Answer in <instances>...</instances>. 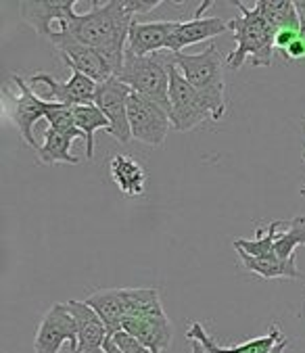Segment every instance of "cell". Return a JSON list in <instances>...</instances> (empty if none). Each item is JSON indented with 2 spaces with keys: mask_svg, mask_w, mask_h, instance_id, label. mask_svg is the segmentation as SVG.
Masks as SVG:
<instances>
[{
  "mask_svg": "<svg viewBox=\"0 0 305 353\" xmlns=\"http://www.w3.org/2000/svg\"><path fill=\"white\" fill-rule=\"evenodd\" d=\"M128 119L134 140H138V143L146 147L166 145L172 121H170V113L161 105L132 92L128 101Z\"/></svg>",
  "mask_w": 305,
  "mask_h": 353,
  "instance_id": "cell-7",
  "label": "cell"
},
{
  "mask_svg": "<svg viewBox=\"0 0 305 353\" xmlns=\"http://www.w3.org/2000/svg\"><path fill=\"white\" fill-rule=\"evenodd\" d=\"M86 303L101 316V320L105 322V326L109 330V336L124 330V322L128 318L124 289L97 291L90 297H86Z\"/></svg>",
  "mask_w": 305,
  "mask_h": 353,
  "instance_id": "cell-18",
  "label": "cell"
},
{
  "mask_svg": "<svg viewBox=\"0 0 305 353\" xmlns=\"http://www.w3.org/2000/svg\"><path fill=\"white\" fill-rule=\"evenodd\" d=\"M301 194L305 196V186H301Z\"/></svg>",
  "mask_w": 305,
  "mask_h": 353,
  "instance_id": "cell-35",
  "label": "cell"
},
{
  "mask_svg": "<svg viewBox=\"0 0 305 353\" xmlns=\"http://www.w3.org/2000/svg\"><path fill=\"white\" fill-rule=\"evenodd\" d=\"M130 86H126L117 76L109 78L107 82L99 84L95 105L105 113L109 119V136H113L117 143L126 145L132 140L130 119H128V101H130Z\"/></svg>",
  "mask_w": 305,
  "mask_h": 353,
  "instance_id": "cell-10",
  "label": "cell"
},
{
  "mask_svg": "<svg viewBox=\"0 0 305 353\" xmlns=\"http://www.w3.org/2000/svg\"><path fill=\"white\" fill-rule=\"evenodd\" d=\"M73 115H75V125L80 128V132L84 134V140H86V157L95 159V132L97 130L109 132L111 123L95 103L73 107Z\"/></svg>",
  "mask_w": 305,
  "mask_h": 353,
  "instance_id": "cell-22",
  "label": "cell"
},
{
  "mask_svg": "<svg viewBox=\"0 0 305 353\" xmlns=\"http://www.w3.org/2000/svg\"><path fill=\"white\" fill-rule=\"evenodd\" d=\"M124 5H126L128 13L138 15V13H150L152 9H157L164 3L161 0H124Z\"/></svg>",
  "mask_w": 305,
  "mask_h": 353,
  "instance_id": "cell-30",
  "label": "cell"
},
{
  "mask_svg": "<svg viewBox=\"0 0 305 353\" xmlns=\"http://www.w3.org/2000/svg\"><path fill=\"white\" fill-rule=\"evenodd\" d=\"M211 0H205L201 3V7L197 9V15L188 21H180L178 30L172 36L170 42V52L178 54L182 52L186 46H193L197 42L209 40V38H217L226 32H230V23L219 19V17H203V13L211 7Z\"/></svg>",
  "mask_w": 305,
  "mask_h": 353,
  "instance_id": "cell-14",
  "label": "cell"
},
{
  "mask_svg": "<svg viewBox=\"0 0 305 353\" xmlns=\"http://www.w3.org/2000/svg\"><path fill=\"white\" fill-rule=\"evenodd\" d=\"M124 330L136 336L144 347L152 353H164L172 343V324L166 314H152V316H138L128 318L124 322Z\"/></svg>",
  "mask_w": 305,
  "mask_h": 353,
  "instance_id": "cell-17",
  "label": "cell"
},
{
  "mask_svg": "<svg viewBox=\"0 0 305 353\" xmlns=\"http://www.w3.org/2000/svg\"><path fill=\"white\" fill-rule=\"evenodd\" d=\"M305 247V216H295L284 230L278 232L276 236V257L278 259H291L295 257L297 247Z\"/></svg>",
  "mask_w": 305,
  "mask_h": 353,
  "instance_id": "cell-26",
  "label": "cell"
},
{
  "mask_svg": "<svg viewBox=\"0 0 305 353\" xmlns=\"http://www.w3.org/2000/svg\"><path fill=\"white\" fill-rule=\"evenodd\" d=\"M170 121L178 132H188L203 121L211 119V113L199 92L182 78L180 69L170 61Z\"/></svg>",
  "mask_w": 305,
  "mask_h": 353,
  "instance_id": "cell-6",
  "label": "cell"
},
{
  "mask_svg": "<svg viewBox=\"0 0 305 353\" xmlns=\"http://www.w3.org/2000/svg\"><path fill=\"white\" fill-rule=\"evenodd\" d=\"M280 226H282L280 220L270 222V226L266 230L262 226H257L255 239H235V249L243 251L251 257H257V259H274L276 257L274 245H276V236L280 232Z\"/></svg>",
  "mask_w": 305,
  "mask_h": 353,
  "instance_id": "cell-23",
  "label": "cell"
},
{
  "mask_svg": "<svg viewBox=\"0 0 305 353\" xmlns=\"http://www.w3.org/2000/svg\"><path fill=\"white\" fill-rule=\"evenodd\" d=\"M109 172L117 188L126 196H142L146 190V172L144 168L128 157V155H115L109 163Z\"/></svg>",
  "mask_w": 305,
  "mask_h": 353,
  "instance_id": "cell-19",
  "label": "cell"
},
{
  "mask_svg": "<svg viewBox=\"0 0 305 353\" xmlns=\"http://www.w3.org/2000/svg\"><path fill=\"white\" fill-rule=\"evenodd\" d=\"M172 61L180 69L182 78L199 92L211 113V119L219 121L226 113V82L219 48L215 44H209L199 54L172 52Z\"/></svg>",
  "mask_w": 305,
  "mask_h": 353,
  "instance_id": "cell-3",
  "label": "cell"
},
{
  "mask_svg": "<svg viewBox=\"0 0 305 353\" xmlns=\"http://www.w3.org/2000/svg\"><path fill=\"white\" fill-rule=\"evenodd\" d=\"M124 295H126L128 318L152 316V314H166L157 289H124ZM128 318H126V320H128Z\"/></svg>",
  "mask_w": 305,
  "mask_h": 353,
  "instance_id": "cell-25",
  "label": "cell"
},
{
  "mask_svg": "<svg viewBox=\"0 0 305 353\" xmlns=\"http://www.w3.org/2000/svg\"><path fill=\"white\" fill-rule=\"evenodd\" d=\"M90 5L92 7L88 13H82L73 19L69 34L84 46L101 52L117 76L124 65L134 15L128 13L124 0H107V3L92 0Z\"/></svg>",
  "mask_w": 305,
  "mask_h": 353,
  "instance_id": "cell-1",
  "label": "cell"
},
{
  "mask_svg": "<svg viewBox=\"0 0 305 353\" xmlns=\"http://www.w3.org/2000/svg\"><path fill=\"white\" fill-rule=\"evenodd\" d=\"M71 136H65L52 128H48L44 132V143L40 145V149L36 151L38 153V159L46 165H55V163H69V165H78L80 159L71 155V145H73Z\"/></svg>",
  "mask_w": 305,
  "mask_h": 353,
  "instance_id": "cell-21",
  "label": "cell"
},
{
  "mask_svg": "<svg viewBox=\"0 0 305 353\" xmlns=\"http://www.w3.org/2000/svg\"><path fill=\"white\" fill-rule=\"evenodd\" d=\"M65 305L78 324V351L75 353H105L109 330L101 316L86 301H67Z\"/></svg>",
  "mask_w": 305,
  "mask_h": 353,
  "instance_id": "cell-16",
  "label": "cell"
},
{
  "mask_svg": "<svg viewBox=\"0 0 305 353\" xmlns=\"http://www.w3.org/2000/svg\"><path fill=\"white\" fill-rule=\"evenodd\" d=\"M13 82L19 88V94L15 97V109H13L15 125H17L21 138H23V143L30 145L34 151H38L40 145L36 143V138H34V125L40 119H46L48 101L40 99L21 76H13Z\"/></svg>",
  "mask_w": 305,
  "mask_h": 353,
  "instance_id": "cell-13",
  "label": "cell"
},
{
  "mask_svg": "<svg viewBox=\"0 0 305 353\" xmlns=\"http://www.w3.org/2000/svg\"><path fill=\"white\" fill-rule=\"evenodd\" d=\"M75 5V0H23L19 3V13L40 38L55 40L67 34L73 19L78 17Z\"/></svg>",
  "mask_w": 305,
  "mask_h": 353,
  "instance_id": "cell-5",
  "label": "cell"
},
{
  "mask_svg": "<svg viewBox=\"0 0 305 353\" xmlns=\"http://www.w3.org/2000/svg\"><path fill=\"white\" fill-rule=\"evenodd\" d=\"M105 353H121V351H119V347L113 343V339H111V336H109V339H107V343H105Z\"/></svg>",
  "mask_w": 305,
  "mask_h": 353,
  "instance_id": "cell-33",
  "label": "cell"
},
{
  "mask_svg": "<svg viewBox=\"0 0 305 353\" xmlns=\"http://www.w3.org/2000/svg\"><path fill=\"white\" fill-rule=\"evenodd\" d=\"M46 121L48 128L71 136V138H84V134L80 132V128L75 125V115H73V107L61 105V103H52L48 101V109H46Z\"/></svg>",
  "mask_w": 305,
  "mask_h": 353,
  "instance_id": "cell-27",
  "label": "cell"
},
{
  "mask_svg": "<svg viewBox=\"0 0 305 353\" xmlns=\"http://www.w3.org/2000/svg\"><path fill=\"white\" fill-rule=\"evenodd\" d=\"M69 343L71 353L78 351V324L69 314L65 303H55L42 318L36 339L34 351L36 353H59L63 343Z\"/></svg>",
  "mask_w": 305,
  "mask_h": 353,
  "instance_id": "cell-9",
  "label": "cell"
},
{
  "mask_svg": "<svg viewBox=\"0 0 305 353\" xmlns=\"http://www.w3.org/2000/svg\"><path fill=\"white\" fill-rule=\"evenodd\" d=\"M180 21H152V23H140L132 21L130 36H128V48L126 52L136 57H148L161 50L170 52V42L174 32L178 30Z\"/></svg>",
  "mask_w": 305,
  "mask_h": 353,
  "instance_id": "cell-15",
  "label": "cell"
},
{
  "mask_svg": "<svg viewBox=\"0 0 305 353\" xmlns=\"http://www.w3.org/2000/svg\"><path fill=\"white\" fill-rule=\"evenodd\" d=\"M170 61L172 52L168 54H148L136 57L126 52L124 65L117 78L130 86L132 92L161 105L166 111L170 109Z\"/></svg>",
  "mask_w": 305,
  "mask_h": 353,
  "instance_id": "cell-4",
  "label": "cell"
},
{
  "mask_svg": "<svg viewBox=\"0 0 305 353\" xmlns=\"http://www.w3.org/2000/svg\"><path fill=\"white\" fill-rule=\"evenodd\" d=\"M50 44L57 48L59 57L63 59V63L71 69V72H80L86 78L95 80L97 84L107 82L109 78H113V69L107 63V59L97 52L90 46H84L82 42L75 40L69 32L50 40Z\"/></svg>",
  "mask_w": 305,
  "mask_h": 353,
  "instance_id": "cell-8",
  "label": "cell"
},
{
  "mask_svg": "<svg viewBox=\"0 0 305 353\" xmlns=\"http://www.w3.org/2000/svg\"><path fill=\"white\" fill-rule=\"evenodd\" d=\"M190 349H193V353H209L199 341H190Z\"/></svg>",
  "mask_w": 305,
  "mask_h": 353,
  "instance_id": "cell-34",
  "label": "cell"
},
{
  "mask_svg": "<svg viewBox=\"0 0 305 353\" xmlns=\"http://www.w3.org/2000/svg\"><path fill=\"white\" fill-rule=\"evenodd\" d=\"M111 339H113V343L119 347V351H121V353H152L148 347H144L136 336H132V334H130V332H126V330L115 332Z\"/></svg>",
  "mask_w": 305,
  "mask_h": 353,
  "instance_id": "cell-28",
  "label": "cell"
},
{
  "mask_svg": "<svg viewBox=\"0 0 305 353\" xmlns=\"http://www.w3.org/2000/svg\"><path fill=\"white\" fill-rule=\"evenodd\" d=\"M297 11H299V19H301V32L305 36V0H295Z\"/></svg>",
  "mask_w": 305,
  "mask_h": 353,
  "instance_id": "cell-32",
  "label": "cell"
},
{
  "mask_svg": "<svg viewBox=\"0 0 305 353\" xmlns=\"http://www.w3.org/2000/svg\"><path fill=\"white\" fill-rule=\"evenodd\" d=\"M282 54V59L286 61V63H293V61H305V36L301 34L284 52H280Z\"/></svg>",
  "mask_w": 305,
  "mask_h": 353,
  "instance_id": "cell-31",
  "label": "cell"
},
{
  "mask_svg": "<svg viewBox=\"0 0 305 353\" xmlns=\"http://www.w3.org/2000/svg\"><path fill=\"white\" fill-rule=\"evenodd\" d=\"M239 15L230 21V32H235L237 48L226 57V63L230 69L243 67L247 61L253 67H270L274 59V36L276 28L268 23V19L253 7L249 9L245 3L237 0Z\"/></svg>",
  "mask_w": 305,
  "mask_h": 353,
  "instance_id": "cell-2",
  "label": "cell"
},
{
  "mask_svg": "<svg viewBox=\"0 0 305 353\" xmlns=\"http://www.w3.org/2000/svg\"><path fill=\"white\" fill-rule=\"evenodd\" d=\"M188 341H199L209 353H284V349L291 345V341L280 332L276 324L270 326V330L262 336H255L251 341H245L235 347H222L217 341L203 328L201 322H193L186 330Z\"/></svg>",
  "mask_w": 305,
  "mask_h": 353,
  "instance_id": "cell-11",
  "label": "cell"
},
{
  "mask_svg": "<svg viewBox=\"0 0 305 353\" xmlns=\"http://www.w3.org/2000/svg\"><path fill=\"white\" fill-rule=\"evenodd\" d=\"M301 28H280L276 30V36H274V48L278 52H284L299 36H301Z\"/></svg>",
  "mask_w": 305,
  "mask_h": 353,
  "instance_id": "cell-29",
  "label": "cell"
},
{
  "mask_svg": "<svg viewBox=\"0 0 305 353\" xmlns=\"http://www.w3.org/2000/svg\"><path fill=\"white\" fill-rule=\"evenodd\" d=\"M255 9L268 19L276 30L280 28H301L299 11L293 0H257Z\"/></svg>",
  "mask_w": 305,
  "mask_h": 353,
  "instance_id": "cell-24",
  "label": "cell"
},
{
  "mask_svg": "<svg viewBox=\"0 0 305 353\" xmlns=\"http://www.w3.org/2000/svg\"><path fill=\"white\" fill-rule=\"evenodd\" d=\"M239 257L243 261V265L262 276V278H288V280H301L303 278V272L297 268V257H291V259H257V257H251L243 251H239Z\"/></svg>",
  "mask_w": 305,
  "mask_h": 353,
  "instance_id": "cell-20",
  "label": "cell"
},
{
  "mask_svg": "<svg viewBox=\"0 0 305 353\" xmlns=\"http://www.w3.org/2000/svg\"><path fill=\"white\" fill-rule=\"evenodd\" d=\"M34 84H44L50 94V101L67 105V107L95 103L97 90H99V84L80 72H71L69 82H59L48 74H34L30 78V86H34Z\"/></svg>",
  "mask_w": 305,
  "mask_h": 353,
  "instance_id": "cell-12",
  "label": "cell"
}]
</instances>
